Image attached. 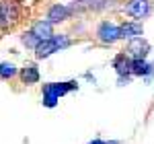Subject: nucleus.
Returning a JSON list of instances; mask_svg holds the SVG:
<instances>
[{
	"label": "nucleus",
	"instance_id": "obj_1",
	"mask_svg": "<svg viewBox=\"0 0 154 144\" xmlns=\"http://www.w3.org/2000/svg\"><path fill=\"white\" fill-rule=\"evenodd\" d=\"M21 17V8L17 2L12 0H0V31L11 29L12 25L19 21Z\"/></svg>",
	"mask_w": 154,
	"mask_h": 144
},
{
	"label": "nucleus",
	"instance_id": "obj_2",
	"mask_svg": "<svg viewBox=\"0 0 154 144\" xmlns=\"http://www.w3.org/2000/svg\"><path fill=\"white\" fill-rule=\"evenodd\" d=\"M97 39L105 45H111L121 39V33H119V25L115 23H109V21H103L97 29Z\"/></svg>",
	"mask_w": 154,
	"mask_h": 144
},
{
	"label": "nucleus",
	"instance_id": "obj_3",
	"mask_svg": "<svg viewBox=\"0 0 154 144\" xmlns=\"http://www.w3.org/2000/svg\"><path fill=\"white\" fill-rule=\"evenodd\" d=\"M74 89H78V84L70 80V83H48L43 84V97H54V99H60L66 93H70Z\"/></svg>",
	"mask_w": 154,
	"mask_h": 144
},
{
	"label": "nucleus",
	"instance_id": "obj_4",
	"mask_svg": "<svg viewBox=\"0 0 154 144\" xmlns=\"http://www.w3.org/2000/svg\"><path fill=\"white\" fill-rule=\"evenodd\" d=\"M148 52H150V43L142 37L131 39L128 45V56H131V60H146Z\"/></svg>",
	"mask_w": 154,
	"mask_h": 144
},
{
	"label": "nucleus",
	"instance_id": "obj_5",
	"mask_svg": "<svg viewBox=\"0 0 154 144\" xmlns=\"http://www.w3.org/2000/svg\"><path fill=\"white\" fill-rule=\"evenodd\" d=\"M72 14V8L70 6H66V4H51L48 11V23L51 25H58V23H64L66 19H70Z\"/></svg>",
	"mask_w": 154,
	"mask_h": 144
},
{
	"label": "nucleus",
	"instance_id": "obj_6",
	"mask_svg": "<svg viewBox=\"0 0 154 144\" xmlns=\"http://www.w3.org/2000/svg\"><path fill=\"white\" fill-rule=\"evenodd\" d=\"M150 11H152V6L148 0H130L125 6V12L131 14L134 19H146L150 14Z\"/></svg>",
	"mask_w": 154,
	"mask_h": 144
},
{
	"label": "nucleus",
	"instance_id": "obj_7",
	"mask_svg": "<svg viewBox=\"0 0 154 144\" xmlns=\"http://www.w3.org/2000/svg\"><path fill=\"white\" fill-rule=\"evenodd\" d=\"M119 33H121V39H136V37H142L144 27L140 21H128V23L119 25Z\"/></svg>",
	"mask_w": 154,
	"mask_h": 144
},
{
	"label": "nucleus",
	"instance_id": "obj_8",
	"mask_svg": "<svg viewBox=\"0 0 154 144\" xmlns=\"http://www.w3.org/2000/svg\"><path fill=\"white\" fill-rule=\"evenodd\" d=\"M113 68H115V72H117L119 78H125V76H130L131 74V58L125 54V52H121V54H117L115 58H113Z\"/></svg>",
	"mask_w": 154,
	"mask_h": 144
},
{
	"label": "nucleus",
	"instance_id": "obj_9",
	"mask_svg": "<svg viewBox=\"0 0 154 144\" xmlns=\"http://www.w3.org/2000/svg\"><path fill=\"white\" fill-rule=\"evenodd\" d=\"M19 78H21V83L23 84H37L39 83V68H37L35 64L31 62V64H25L23 68L19 70Z\"/></svg>",
	"mask_w": 154,
	"mask_h": 144
},
{
	"label": "nucleus",
	"instance_id": "obj_10",
	"mask_svg": "<svg viewBox=\"0 0 154 144\" xmlns=\"http://www.w3.org/2000/svg\"><path fill=\"white\" fill-rule=\"evenodd\" d=\"M31 33L39 39V41H45V39H51V35H54V25L48 23L45 19L43 21H37L33 27H31Z\"/></svg>",
	"mask_w": 154,
	"mask_h": 144
},
{
	"label": "nucleus",
	"instance_id": "obj_11",
	"mask_svg": "<svg viewBox=\"0 0 154 144\" xmlns=\"http://www.w3.org/2000/svg\"><path fill=\"white\" fill-rule=\"evenodd\" d=\"M33 52H35L37 60H43V58H49L51 54H56L58 52V45L54 43V39H45V41H39V45Z\"/></svg>",
	"mask_w": 154,
	"mask_h": 144
},
{
	"label": "nucleus",
	"instance_id": "obj_12",
	"mask_svg": "<svg viewBox=\"0 0 154 144\" xmlns=\"http://www.w3.org/2000/svg\"><path fill=\"white\" fill-rule=\"evenodd\" d=\"M130 72L134 76H150V74H154V64H148L146 60H131Z\"/></svg>",
	"mask_w": 154,
	"mask_h": 144
},
{
	"label": "nucleus",
	"instance_id": "obj_13",
	"mask_svg": "<svg viewBox=\"0 0 154 144\" xmlns=\"http://www.w3.org/2000/svg\"><path fill=\"white\" fill-rule=\"evenodd\" d=\"M19 74V68L11 62H0V78L2 80H11Z\"/></svg>",
	"mask_w": 154,
	"mask_h": 144
},
{
	"label": "nucleus",
	"instance_id": "obj_14",
	"mask_svg": "<svg viewBox=\"0 0 154 144\" xmlns=\"http://www.w3.org/2000/svg\"><path fill=\"white\" fill-rule=\"evenodd\" d=\"M21 41H23V45H27V48H31V49H35L37 45H39V39L31 33V29H29V31H25L23 35H21Z\"/></svg>",
	"mask_w": 154,
	"mask_h": 144
},
{
	"label": "nucleus",
	"instance_id": "obj_15",
	"mask_svg": "<svg viewBox=\"0 0 154 144\" xmlns=\"http://www.w3.org/2000/svg\"><path fill=\"white\" fill-rule=\"evenodd\" d=\"M51 39H54V43L58 45V52H60V49H66L72 43L70 37L66 35V33H60V35H56V33H54V35H51Z\"/></svg>",
	"mask_w": 154,
	"mask_h": 144
},
{
	"label": "nucleus",
	"instance_id": "obj_16",
	"mask_svg": "<svg viewBox=\"0 0 154 144\" xmlns=\"http://www.w3.org/2000/svg\"><path fill=\"white\" fill-rule=\"evenodd\" d=\"M43 107H49V109H54L56 105H58V99H54V97H43Z\"/></svg>",
	"mask_w": 154,
	"mask_h": 144
},
{
	"label": "nucleus",
	"instance_id": "obj_17",
	"mask_svg": "<svg viewBox=\"0 0 154 144\" xmlns=\"http://www.w3.org/2000/svg\"><path fill=\"white\" fill-rule=\"evenodd\" d=\"M88 144H107V142H105V140H99V138H97V140H91Z\"/></svg>",
	"mask_w": 154,
	"mask_h": 144
},
{
	"label": "nucleus",
	"instance_id": "obj_18",
	"mask_svg": "<svg viewBox=\"0 0 154 144\" xmlns=\"http://www.w3.org/2000/svg\"><path fill=\"white\" fill-rule=\"evenodd\" d=\"M107 144H119V142H107Z\"/></svg>",
	"mask_w": 154,
	"mask_h": 144
}]
</instances>
